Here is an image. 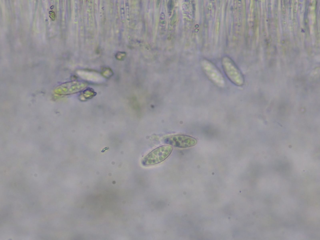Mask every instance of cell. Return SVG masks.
Wrapping results in <instances>:
<instances>
[{"mask_svg":"<svg viewBox=\"0 0 320 240\" xmlns=\"http://www.w3.org/2000/svg\"><path fill=\"white\" fill-rule=\"evenodd\" d=\"M172 151L170 145L162 146L152 150L142 159L141 163L144 166L155 165L162 162L167 159Z\"/></svg>","mask_w":320,"mask_h":240,"instance_id":"1","label":"cell"},{"mask_svg":"<svg viewBox=\"0 0 320 240\" xmlns=\"http://www.w3.org/2000/svg\"><path fill=\"white\" fill-rule=\"evenodd\" d=\"M222 65L227 77L233 83L238 86H242L244 83L243 77L232 60L227 57L222 60Z\"/></svg>","mask_w":320,"mask_h":240,"instance_id":"2","label":"cell"},{"mask_svg":"<svg viewBox=\"0 0 320 240\" xmlns=\"http://www.w3.org/2000/svg\"><path fill=\"white\" fill-rule=\"evenodd\" d=\"M201 64L204 72L211 82L219 87L225 86V80L222 74L213 64L204 59L202 61Z\"/></svg>","mask_w":320,"mask_h":240,"instance_id":"3","label":"cell"},{"mask_svg":"<svg viewBox=\"0 0 320 240\" xmlns=\"http://www.w3.org/2000/svg\"><path fill=\"white\" fill-rule=\"evenodd\" d=\"M165 144L180 148L192 147L197 143V139L191 136L184 135H172L167 136L163 139Z\"/></svg>","mask_w":320,"mask_h":240,"instance_id":"4","label":"cell"}]
</instances>
